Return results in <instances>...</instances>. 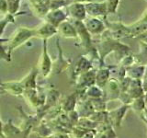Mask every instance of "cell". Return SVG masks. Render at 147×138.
Listing matches in <instances>:
<instances>
[{"instance_id":"cell-15","label":"cell","mask_w":147,"mask_h":138,"mask_svg":"<svg viewBox=\"0 0 147 138\" xmlns=\"http://www.w3.org/2000/svg\"><path fill=\"white\" fill-rule=\"evenodd\" d=\"M145 101H147V92H146V95H145Z\"/></svg>"},{"instance_id":"cell-9","label":"cell","mask_w":147,"mask_h":138,"mask_svg":"<svg viewBox=\"0 0 147 138\" xmlns=\"http://www.w3.org/2000/svg\"><path fill=\"white\" fill-rule=\"evenodd\" d=\"M131 106L133 110H135L136 112H142L145 108V99L144 98H142V97H140V98H137V99H134L132 100L131 102Z\"/></svg>"},{"instance_id":"cell-16","label":"cell","mask_w":147,"mask_h":138,"mask_svg":"<svg viewBox=\"0 0 147 138\" xmlns=\"http://www.w3.org/2000/svg\"><path fill=\"white\" fill-rule=\"evenodd\" d=\"M77 1H84V0H77Z\"/></svg>"},{"instance_id":"cell-11","label":"cell","mask_w":147,"mask_h":138,"mask_svg":"<svg viewBox=\"0 0 147 138\" xmlns=\"http://www.w3.org/2000/svg\"><path fill=\"white\" fill-rule=\"evenodd\" d=\"M87 95L93 97V98H99L101 96V91L99 89V87H95L92 86L87 89Z\"/></svg>"},{"instance_id":"cell-10","label":"cell","mask_w":147,"mask_h":138,"mask_svg":"<svg viewBox=\"0 0 147 138\" xmlns=\"http://www.w3.org/2000/svg\"><path fill=\"white\" fill-rule=\"evenodd\" d=\"M55 32H56V30H55V28L53 25H45L40 30V34L43 35L45 37L52 36Z\"/></svg>"},{"instance_id":"cell-3","label":"cell","mask_w":147,"mask_h":138,"mask_svg":"<svg viewBox=\"0 0 147 138\" xmlns=\"http://www.w3.org/2000/svg\"><path fill=\"white\" fill-rule=\"evenodd\" d=\"M86 11L91 16H98V15H103L106 11H108V7L105 3L102 4L91 3L86 5Z\"/></svg>"},{"instance_id":"cell-12","label":"cell","mask_w":147,"mask_h":138,"mask_svg":"<svg viewBox=\"0 0 147 138\" xmlns=\"http://www.w3.org/2000/svg\"><path fill=\"white\" fill-rule=\"evenodd\" d=\"M119 1V0H108V2L106 3L107 7H108V11L109 12H115L116 11Z\"/></svg>"},{"instance_id":"cell-6","label":"cell","mask_w":147,"mask_h":138,"mask_svg":"<svg viewBox=\"0 0 147 138\" xmlns=\"http://www.w3.org/2000/svg\"><path fill=\"white\" fill-rule=\"evenodd\" d=\"M109 77V72L107 69H100L96 74V82L99 87H103Z\"/></svg>"},{"instance_id":"cell-13","label":"cell","mask_w":147,"mask_h":138,"mask_svg":"<svg viewBox=\"0 0 147 138\" xmlns=\"http://www.w3.org/2000/svg\"><path fill=\"white\" fill-rule=\"evenodd\" d=\"M142 115H144V120L147 122V109H146V108H145L144 110H142Z\"/></svg>"},{"instance_id":"cell-5","label":"cell","mask_w":147,"mask_h":138,"mask_svg":"<svg viewBox=\"0 0 147 138\" xmlns=\"http://www.w3.org/2000/svg\"><path fill=\"white\" fill-rule=\"evenodd\" d=\"M51 68H52V62H51V59L47 53V51H46V47L44 46L42 58H41V64H40L41 74L44 76H47L51 72Z\"/></svg>"},{"instance_id":"cell-4","label":"cell","mask_w":147,"mask_h":138,"mask_svg":"<svg viewBox=\"0 0 147 138\" xmlns=\"http://www.w3.org/2000/svg\"><path fill=\"white\" fill-rule=\"evenodd\" d=\"M60 32L62 33L63 36L67 37V38H76L77 36L76 29L74 28L70 23L68 22H63L59 26Z\"/></svg>"},{"instance_id":"cell-7","label":"cell","mask_w":147,"mask_h":138,"mask_svg":"<svg viewBox=\"0 0 147 138\" xmlns=\"http://www.w3.org/2000/svg\"><path fill=\"white\" fill-rule=\"evenodd\" d=\"M31 32L30 31H28V30H21L20 33L17 35V37L14 39L13 43H12V47H15V46L20 45L22 41H26L28 38H30L31 36Z\"/></svg>"},{"instance_id":"cell-2","label":"cell","mask_w":147,"mask_h":138,"mask_svg":"<svg viewBox=\"0 0 147 138\" xmlns=\"http://www.w3.org/2000/svg\"><path fill=\"white\" fill-rule=\"evenodd\" d=\"M85 26L87 31L89 33H93V34L100 33L105 29L103 23L99 20H96V18H89V20H87L85 23Z\"/></svg>"},{"instance_id":"cell-14","label":"cell","mask_w":147,"mask_h":138,"mask_svg":"<svg viewBox=\"0 0 147 138\" xmlns=\"http://www.w3.org/2000/svg\"><path fill=\"white\" fill-rule=\"evenodd\" d=\"M2 126H3V124H2L1 120H0V136L4 137V135H3V129H2Z\"/></svg>"},{"instance_id":"cell-1","label":"cell","mask_w":147,"mask_h":138,"mask_svg":"<svg viewBox=\"0 0 147 138\" xmlns=\"http://www.w3.org/2000/svg\"><path fill=\"white\" fill-rule=\"evenodd\" d=\"M68 10L71 15L76 18L78 21L85 20L86 18V6L80 3H75L68 7Z\"/></svg>"},{"instance_id":"cell-8","label":"cell","mask_w":147,"mask_h":138,"mask_svg":"<svg viewBox=\"0 0 147 138\" xmlns=\"http://www.w3.org/2000/svg\"><path fill=\"white\" fill-rule=\"evenodd\" d=\"M65 18L64 14L61 11H54L52 14L49 15V18H50V22L53 23L54 25H58L60 22H62V20Z\"/></svg>"}]
</instances>
